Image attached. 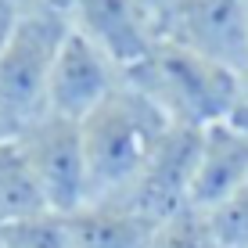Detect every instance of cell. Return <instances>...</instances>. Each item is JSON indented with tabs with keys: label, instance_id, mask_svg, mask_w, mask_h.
Here are the masks:
<instances>
[{
	"label": "cell",
	"instance_id": "obj_1",
	"mask_svg": "<svg viewBox=\"0 0 248 248\" xmlns=\"http://www.w3.org/2000/svg\"><path fill=\"white\" fill-rule=\"evenodd\" d=\"M169 119L130 83H119L93 112L79 123L83 158H87V202H108L123 194L155 151Z\"/></svg>",
	"mask_w": 248,
	"mask_h": 248
},
{
	"label": "cell",
	"instance_id": "obj_2",
	"mask_svg": "<svg viewBox=\"0 0 248 248\" xmlns=\"http://www.w3.org/2000/svg\"><path fill=\"white\" fill-rule=\"evenodd\" d=\"M123 79L144 93L173 126L194 130L230 119L234 105L245 97V79L234 68H223L169 40H158V47L140 65L126 68Z\"/></svg>",
	"mask_w": 248,
	"mask_h": 248
},
{
	"label": "cell",
	"instance_id": "obj_3",
	"mask_svg": "<svg viewBox=\"0 0 248 248\" xmlns=\"http://www.w3.org/2000/svg\"><path fill=\"white\" fill-rule=\"evenodd\" d=\"M68 36L65 15H18L15 29L0 44V115L15 133L47 115L50 68Z\"/></svg>",
	"mask_w": 248,
	"mask_h": 248
},
{
	"label": "cell",
	"instance_id": "obj_4",
	"mask_svg": "<svg viewBox=\"0 0 248 248\" xmlns=\"http://www.w3.org/2000/svg\"><path fill=\"white\" fill-rule=\"evenodd\" d=\"M25 166L44 194L50 212L72 216L87 205V158H83L79 123L58 115H40L36 123L15 133Z\"/></svg>",
	"mask_w": 248,
	"mask_h": 248
},
{
	"label": "cell",
	"instance_id": "obj_5",
	"mask_svg": "<svg viewBox=\"0 0 248 248\" xmlns=\"http://www.w3.org/2000/svg\"><path fill=\"white\" fill-rule=\"evenodd\" d=\"M198 148H202V130L194 126H169L148 155L144 169L123 194L108 202L126 205L130 212L144 216L148 223L162 227L166 219L180 216L191 209V180L198 166Z\"/></svg>",
	"mask_w": 248,
	"mask_h": 248
},
{
	"label": "cell",
	"instance_id": "obj_6",
	"mask_svg": "<svg viewBox=\"0 0 248 248\" xmlns=\"http://www.w3.org/2000/svg\"><path fill=\"white\" fill-rule=\"evenodd\" d=\"M162 40L209 62L245 72L248 62V0H184L155 15Z\"/></svg>",
	"mask_w": 248,
	"mask_h": 248
},
{
	"label": "cell",
	"instance_id": "obj_7",
	"mask_svg": "<svg viewBox=\"0 0 248 248\" xmlns=\"http://www.w3.org/2000/svg\"><path fill=\"white\" fill-rule=\"evenodd\" d=\"M68 25L105 50L123 72L140 65L162 40L148 0H72Z\"/></svg>",
	"mask_w": 248,
	"mask_h": 248
},
{
	"label": "cell",
	"instance_id": "obj_8",
	"mask_svg": "<svg viewBox=\"0 0 248 248\" xmlns=\"http://www.w3.org/2000/svg\"><path fill=\"white\" fill-rule=\"evenodd\" d=\"M119 83H123V68L68 25V36L62 40V50L50 68L47 115L83 123L101 101H108V93Z\"/></svg>",
	"mask_w": 248,
	"mask_h": 248
},
{
	"label": "cell",
	"instance_id": "obj_9",
	"mask_svg": "<svg viewBox=\"0 0 248 248\" xmlns=\"http://www.w3.org/2000/svg\"><path fill=\"white\" fill-rule=\"evenodd\" d=\"M248 184V137L223 123L202 130L198 166L191 180V209L202 216H216L223 205Z\"/></svg>",
	"mask_w": 248,
	"mask_h": 248
},
{
	"label": "cell",
	"instance_id": "obj_10",
	"mask_svg": "<svg viewBox=\"0 0 248 248\" xmlns=\"http://www.w3.org/2000/svg\"><path fill=\"white\" fill-rule=\"evenodd\" d=\"M68 219L76 248H148L155 234V223L119 202H87Z\"/></svg>",
	"mask_w": 248,
	"mask_h": 248
},
{
	"label": "cell",
	"instance_id": "obj_11",
	"mask_svg": "<svg viewBox=\"0 0 248 248\" xmlns=\"http://www.w3.org/2000/svg\"><path fill=\"white\" fill-rule=\"evenodd\" d=\"M50 212L44 194H40L36 180H32L29 166H25L18 144H4L0 148V230L25 223V219Z\"/></svg>",
	"mask_w": 248,
	"mask_h": 248
},
{
	"label": "cell",
	"instance_id": "obj_12",
	"mask_svg": "<svg viewBox=\"0 0 248 248\" xmlns=\"http://www.w3.org/2000/svg\"><path fill=\"white\" fill-rule=\"evenodd\" d=\"M4 248H76L72 219L62 212H40V216L0 230Z\"/></svg>",
	"mask_w": 248,
	"mask_h": 248
},
{
	"label": "cell",
	"instance_id": "obj_13",
	"mask_svg": "<svg viewBox=\"0 0 248 248\" xmlns=\"http://www.w3.org/2000/svg\"><path fill=\"white\" fill-rule=\"evenodd\" d=\"M148 248H219V241H216V234H212L209 216L187 209L180 216L166 219L162 227H155Z\"/></svg>",
	"mask_w": 248,
	"mask_h": 248
},
{
	"label": "cell",
	"instance_id": "obj_14",
	"mask_svg": "<svg viewBox=\"0 0 248 248\" xmlns=\"http://www.w3.org/2000/svg\"><path fill=\"white\" fill-rule=\"evenodd\" d=\"M219 248H248V184L230 198L216 216H209Z\"/></svg>",
	"mask_w": 248,
	"mask_h": 248
},
{
	"label": "cell",
	"instance_id": "obj_15",
	"mask_svg": "<svg viewBox=\"0 0 248 248\" xmlns=\"http://www.w3.org/2000/svg\"><path fill=\"white\" fill-rule=\"evenodd\" d=\"M18 15H36V11H47V15H65L68 18V7L72 0H7Z\"/></svg>",
	"mask_w": 248,
	"mask_h": 248
},
{
	"label": "cell",
	"instance_id": "obj_16",
	"mask_svg": "<svg viewBox=\"0 0 248 248\" xmlns=\"http://www.w3.org/2000/svg\"><path fill=\"white\" fill-rule=\"evenodd\" d=\"M227 123H230V126H237V130H241V133L248 137V90H245V97L234 105V112H230Z\"/></svg>",
	"mask_w": 248,
	"mask_h": 248
},
{
	"label": "cell",
	"instance_id": "obj_17",
	"mask_svg": "<svg viewBox=\"0 0 248 248\" xmlns=\"http://www.w3.org/2000/svg\"><path fill=\"white\" fill-rule=\"evenodd\" d=\"M15 22H18V11H15L7 0H0V44L7 40V32L15 29Z\"/></svg>",
	"mask_w": 248,
	"mask_h": 248
},
{
	"label": "cell",
	"instance_id": "obj_18",
	"mask_svg": "<svg viewBox=\"0 0 248 248\" xmlns=\"http://www.w3.org/2000/svg\"><path fill=\"white\" fill-rule=\"evenodd\" d=\"M11 140H15V130L4 123V115H0V148H4V144H11Z\"/></svg>",
	"mask_w": 248,
	"mask_h": 248
},
{
	"label": "cell",
	"instance_id": "obj_19",
	"mask_svg": "<svg viewBox=\"0 0 248 248\" xmlns=\"http://www.w3.org/2000/svg\"><path fill=\"white\" fill-rule=\"evenodd\" d=\"M176 4H184V0H151V11L162 15V11H169V7H176Z\"/></svg>",
	"mask_w": 248,
	"mask_h": 248
},
{
	"label": "cell",
	"instance_id": "obj_20",
	"mask_svg": "<svg viewBox=\"0 0 248 248\" xmlns=\"http://www.w3.org/2000/svg\"><path fill=\"white\" fill-rule=\"evenodd\" d=\"M241 79H245V90H248V62H245V72H241Z\"/></svg>",
	"mask_w": 248,
	"mask_h": 248
},
{
	"label": "cell",
	"instance_id": "obj_21",
	"mask_svg": "<svg viewBox=\"0 0 248 248\" xmlns=\"http://www.w3.org/2000/svg\"><path fill=\"white\" fill-rule=\"evenodd\" d=\"M0 248H4V241H0Z\"/></svg>",
	"mask_w": 248,
	"mask_h": 248
},
{
	"label": "cell",
	"instance_id": "obj_22",
	"mask_svg": "<svg viewBox=\"0 0 248 248\" xmlns=\"http://www.w3.org/2000/svg\"><path fill=\"white\" fill-rule=\"evenodd\" d=\"M148 4H151V0H148Z\"/></svg>",
	"mask_w": 248,
	"mask_h": 248
}]
</instances>
